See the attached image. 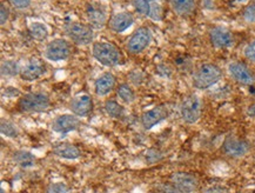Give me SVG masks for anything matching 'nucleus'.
<instances>
[{
	"label": "nucleus",
	"instance_id": "f257e3e1",
	"mask_svg": "<svg viewBox=\"0 0 255 193\" xmlns=\"http://www.w3.org/2000/svg\"><path fill=\"white\" fill-rule=\"evenodd\" d=\"M93 57L98 63L107 67L117 66L122 63L123 53L119 47L112 44V42L100 41L96 42L92 48Z\"/></svg>",
	"mask_w": 255,
	"mask_h": 193
},
{
	"label": "nucleus",
	"instance_id": "f03ea898",
	"mask_svg": "<svg viewBox=\"0 0 255 193\" xmlns=\"http://www.w3.org/2000/svg\"><path fill=\"white\" fill-rule=\"evenodd\" d=\"M222 72L217 65L214 64H204L198 68L193 78V84L199 90H205L213 86L221 79Z\"/></svg>",
	"mask_w": 255,
	"mask_h": 193
},
{
	"label": "nucleus",
	"instance_id": "7ed1b4c3",
	"mask_svg": "<svg viewBox=\"0 0 255 193\" xmlns=\"http://www.w3.org/2000/svg\"><path fill=\"white\" fill-rule=\"evenodd\" d=\"M51 105V100L46 94L40 92L27 93L20 98L18 107L24 113H39L46 111Z\"/></svg>",
	"mask_w": 255,
	"mask_h": 193
},
{
	"label": "nucleus",
	"instance_id": "20e7f679",
	"mask_svg": "<svg viewBox=\"0 0 255 193\" xmlns=\"http://www.w3.org/2000/svg\"><path fill=\"white\" fill-rule=\"evenodd\" d=\"M66 33L74 44L79 46H85V45L91 44L93 40V29L91 26L83 22H71L66 26Z\"/></svg>",
	"mask_w": 255,
	"mask_h": 193
},
{
	"label": "nucleus",
	"instance_id": "39448f33",
	"mask_svg": "<svg viewBox=\"0 0 255 193\" xmlns=\"http://www.w3.org/2000/svg\"><path fill=\"white\" fill-rule=\"evenodd\" d=\"M72 48L70 42L64 39H54L47 44L45 48V58L51 61L66 60L71 55Z\"/></svg>",
	"mask_w": 255,
	"mask_h": 193
},
{
	"label": "nucleus",
	"instance_id": "423d86ee",
	"mask_svg": "<svg viewBox=\"0 0 255 193\" xmlns=\"http://www.w3.org/2000/svg\"><path fill=\"white\" fill-rule=\"evenodd\" d=\"M152 34L148 27H140L136 29L129 38L128 42H127V51L132 54L141 53L142 51L148 47L151 44Z\"/></svg>",
	"mask_w": 255,
	"mask_h": 193
},
{
	"label": "nucleus",
	"instance_id": "0eeeda50",
	"mask_svg": "<svg viewBox=\"0 0 255 193\" xmlns=\"http://www.w3.org/2000/svg\"><path fill=\"white\" fill-rule=\"evenodd\" d=\"M181 117L186 123L194 124L200 119L201 116V101L197 96H188L182 101L181 107Z\"/></svg>",
	"mask_w": 255,
	"mask_h": 193
},
{
	"label": "nucleus",
	"instance_id": "6e6552de",
	"mask_svg": "<svg viewBox=\"0 0 255 193\" xmlns=\"http://www.w3.org/2000/svg\"><path fill=\"white\" fill-rule=\"evenodd\" d=\"M80 125L79 119L77 116H72V114H61L58 116L52 123V130L54 132L60 133V135H66L68 132L77 130Z\"/></svg>",
	"mask_w": 255,
	"mask_h": 193
},
{
	"label": "nucleus",
	"instance_id": "1a4fd4ad",
	"mask_svg": "<svg viewBox=\"0 0 255 193\" xmlns=\"http://www.w3.org/2000/svg\"><path fill=\"white\" fill-rule=\"evenodd\" d=\"M222 150L227 156L239 158V157L247 155L250 151V144L246 140L235 138V137H228L222 145Z\"/></svg>",
	"mask_w": 255,
	"mask_h": 193
},
{
	"label": "nucleus",
	"instance_id": "9d476101",
	"mask_svg": "<svg viewBox=\"0 0 255 193\" xmlns=\"http://www.w3.org/2000/svg\"><path fill=\"white\" fill-rule=\"evenodd\" d=\"M171 183L179 189L181 193H191L198 189V181L195 177L185 172L173 173Z\"/></svg>",
	"mask_w": 255,
	"mask_h": 193
},
{
	"label": "nucleus",
	"instance_id": "9b49d317",
	"mask_svg": "<svg viewBox=\"0 0 255 193\" xmlns=\"http://www.w3.org/2000/svg\"><path fill=\"white\" fill-rule=\"evenodd\" d=\"M70 109L74 116L86 117L92 112L93 99L88 94H79L71 100Z\"/></svg>",
	"mask_w": 255,
	"mask_h": 193
},
{
	"label": "nucleus",
	"instance_id": "f8f14e48",
	"mask_svg": "<svg viewBox=\"0 0 255 193\" xmlns=\"http://www.w3.org/2000/svg\"><path fill=\"white\" fill-rule=\"evenodd\" d=\"M46 73V67L39 59H32L28 61L20 71V77L22 80L34 81L40 79V78Z\"/></svg>",
	"mask_w": 255,
	"mask_h": 193
},
{
	"label": "nucleus",
	"instance_id": "ddd939ff",
	"mask_svg": "<svg viewBox=\"0 0 255 193\" xmlns=\"http://www.w3.org/2000/svg\"><path fill=\"white\" fill-rule=\"evenodd\" d=\"M168 117V110L165 106H156L154 109L146 111L141 117V123L145 129L149 130L162 120H165Z\"/></svg>",
	"mask_w": 255,
	"mask_h": 193
},
{
	"label": "nucleus",
	"instance_id": "4468645a",
	"mask_svg": "<svg viewBox=\"0 0 255 193\" xmlns=\"http://www.w3.org/2000/svg\"><path fill=\"white\" fill-rule=\"evenodd\" d=\"M228 71H230L231 76L234 78V80H237L238 83L243 85H252L255 81L253 73H252L250 68L243 63L235 61V63L230 64Z\"/></svg>",
	"mask_w": 255,
	"mask_h": 193
},
{
	"label": "nucleus",
	"instance_id": "2eb2a0df",
	"mask_svg": "<svg viewBox=\"0 0 255 193\" xmlns=\"http://www.w3.org/2000/svg\"><path fill=\"white\" fill-rule=\"evenodd\" d=\"M117 79L111 72H105L97 78L96 83H94V92L97 96L105 97L110 92H112L113 88L116 87Z\"/></svg>",
	"mask_w": 255,
	"mask_h": 193
},
{
	"label": "nucleus",
	"instance_id": "dca6fc26",
	"mask_svg": "<svg viewBox=\"0 0 255 193\" xmlns=\"http://www.w3.org/2000/svg\"><path fill=\"white\" fill-rule=\"evenodd\" d=\"M134 18L132 13L122 12L114 14L109 21V27L111 31L116 32V33H123L126 29H128L133 25Z\"/></svg>",
	"mask_w": 255,
	"mask_h": 193
},
{
	"label": "nucleus",
	"instance_id": "f3484780",
	"mask_svg": "<svg viewBox=\"0 0 255 193\" xmlns=\"http://www.w3.org/2000/svg\"><path fill=\"white\" fill-rule=\"evenodd\" d=\"M209 39L212 45L217 48H225L231 46L233 42V35L228 29L224 27H214L209 32Z\"/></svg>",
	"mask_w": 255,
	"mask_h": 193
},
{
	"label": "nucleus",
	"instance_id": "a211bd4d",
	"mask_svg": "<svg viewBox=\"0 0 255 193\" xmlns=\"http://www.w3.org/2000/svg\"><path fill=\"white\" fill-rule=\"evenodd\" d=\"M53 153L55 156L60 157L63 159H68V160H74L78 159L81 156L80 150L78 149L76 145L71 143H60L57 144L53 147Z\"/></svg>",
	"mask_w": 255,
	"mask_h": 193
},
{
	"label": "nucleus",
	"instance_id": "6ab92c4d",
	"mask_svg": "<svg viewBox=\"0 0 255 193\" xmlns=\"http://www.w3.org/2000/svg\"><path fill=\"white\" fill-rule=\"evenodd\" d=\"M86 13L90 24H92L94 27H103L106 24V13L101 8V6L97 4H88Z\"/></svg>",
	"mask_w": 255,
	"mask_h": 193
},
{
	"label": "nucleus",
	"instance_id": "aec40b11",
	"mask_svg": "<svg viewBox=\"0 0 255 193\" xmlns=\"http://www.w3.org/2000/svg\"><path fill=\"white\" fill-rule=\"evenodd\" d=\"M169 4L173 11L182 17L192 14L195 9V0H169Z\"/></svg>",
	"mask_w": 255,
	"mask_h": 193
},
{
	"label": "nucleus",
	"instance_id": "412c9836",
	"mask_svg": "<svg viewBox=\"0 0 255 193\" xmlns=\"http://www.w3.org/2000/svg\"><path fill=\"white\" fill-rule=\"evenodd\" d=\"M29 33H31L32 38L35 39V40L44 41L48 38V28L42 22L34 21L29 25Z\"/></svg>",
	"mask_w": 255,
	"mask_h": 193
},
{
	"label": "nucleus",
	"instance_id": "4be33fe9",
	"mask_svg": "<svg viewBox=\"0 0 255 193\" xmlns=\"http://www.w3.org/2000/svg\"><path fill=\"white\" fill-rule=\"evenodd\" d=\"M18 165H20L21 168H32L35 164V157L28 151H18L14 153L13 157Z\"/></svg>",
	"mask_w": 255,
	"mask_h": 193
},
{
	"label": "nucleus",
	"instance_id": "5701e85b",
	"mask_svg": "<svg viewBox=\"0 0 255 193\" xmlns=\"http://www.w3.org/2000/svg\"><path fill=\"white\" fill-rule=\"evenodd\" d=\"M117 94L126 104H130L135 100V93H134L133 88L128 84L119 85V87L117 90Z\"/></svg>",
	"mask_w": 255,
	"mask_h": 193
},
{
	"label": "nucleus",
	"instance_id": "b1692460",
	"mask_svg": "<svg viewBox=\"0 0 255 193\" xmlns=\"http://www.w3.org/2000/svg\"><path fill=\"white\" fill-rule=\"evenodd\" d=\"M20 68L15 61L6 60L1 63V76L2 77H15L20 74Z\"/></svg>",
	"mask_w": 255,
	"mask_h": 193
},
{
	"label": "nucleus",
	"instance_id": "393cba45",
	"mask_svg": "<svg viewBox=\"0 0 255 193\" xmlns=\"http://www.w3.org/2000/svg\"><path fill=\"white\" fill-rule=\"evenodd\" d=\"M105 111L112 118H120L124 114V107L117 100H107L105 103Z\"/></svg>",
	"mask_w": 255,
	"mask_h": 193
},
{
	"label": "nucleus",
	"instance_id": "a878e982",
	"mask_svg": "<svg viewBox=\"0 0 255 193\" xmlns=\"http://www.w3.org/2000/svg\"><path fill=\"white\" fill-rule=\"evenodd\" d=\"M0 131H1V135L8 138H15L19 135V131L17 126L14 125L9 120H1V125H0Z\"/></svg>",
	"mask_w": 255,
	"mask_h": 193
},
{
	"label": "nucleus",
	"instance_id": "bb28decb",
	"mask_svg": "<svg viewBox=\"0 0 255 193\" xmlns=\"http://www.w3.org/2000/svg\"><path fill=\"white\" fill-rule=\"evenodd\" d=\"M133 5H134V8H135V11L140 13V14H143V15L151 14L152 7L148 0H134Z\"/></svg>",
	"mask_w": 255,
	"mask_h": 193
},
{
	"label": "nucleus",
	"instance_id": "cd10ccee",
	"mask_svg": "<svg viewBox=\"0 0 255 193\" xmlns=\"http://www.w3.org/2000/svg\"><path fill=\"white\" fill-rule=\"evenodd\" d=\"M243 17L247 22H255V4L248 5L244 9Z\"/></svg>",
	"mask_w": 255,
	"mask_h": 193
},
{
	"label": "nucleus",
	"instance_id": "c85d7f7f",
	"mask_svg": "<svg viewBox=\"0 0 255 193\" xmlns=\"http://www.w3.org/2000/svg\"><path fill=\"white\" fill-rule=\"evenodd\" d=\"M68 189L64 183H54L47 189V193H67Z\"/></svg>",
	"mask_w": 255,
	"mask_h": 193
},
{
	"label": "nucleus",
	"instance_id": "c756f323",
	"mask_svg": "<svg viewBox=\"0 0 255 193\" xmlns=\"http://www.w3.org/2000/svg\"><path fill=\"white\" fill-rule=\"evenodd\" d=\"M8 2L15 9H26L31 5V0H8Z\"/></svg>",
	"mask_w": 255,
	"mask_h": 193
},
{
	"label": "nucleus",
	"instance_id": "7c9ffc66",
	"mask_svg": "<svg viewBox=\"0 0 255 193\" xmlns=\"http://www.w3.org/2000/svg\"><path fill=\"white\" fill-rule=\"evenodd\" d=\"M245 57L250 59L251 61H255V40L252 41L247 47L245 48Z\"/></svg>",
	"mask_w": 255,
	"mask_h": 193
},
{
	"label": "nucleus",
	"instance_id": "2f4dec72",
	"mask_svg": "<svg viewBox=\"0 0 255 193\" xmlns=\"http://www.w3.org/2000/svg\"><path fill=\"white\" fill-rule=\"evenodd\" d=\"M9 18V9L4 4L0 5V24L5 25Z\"/></svg>",
	"mask_w": 255,
	"mask_h": 193
},
{
	"label": "nucleus",
	"instance_id": "473e14b6",
	"mask_svg": "<svg viewBox=\"0 0 255 193\" xmlns=\"http://www.w3.org/2000/svg\"><path fill=\"white\" fill-rule=\"evenodd\" d=\"M161 192H162V193H181V192L179 191V189L176 188L175 185H173L172 183H171V184H165V185H162Z\"/></svg>",
	"mask_w": 255,
	"mask_h": 193
},
{
	"label": "nucleus",
	"instance_id": "72a5a7b5",
	"mask_svg": "<svg viewBox=\"0 0 255 193\" xmlns=\"http://www.w3.org/2000/svg\"><path fill=\"white\" fill-rule=\"evenodd\" d=\"M17 94H19V91L15 90V88L8 87L7 90H6V96L7 97H15Z\"/></svg>",
	"mask_w": 255,
	"mask_h": 193
},
{
	"label": "nucleus",
	"instance_id": "f704fd0d",
	"mask_svg": "<svg viewBox=\"0 0 255 193\" xmlns=\"http://www.w3.org/2000/svg\"><path fill=\"white\" fill-rule=\"evenodd\" d=\"M248 114H250L251 117L255 118V105H252L250 109H248Z\"/></svg>",
	"mask_w": 255,
	"mask_h": 193
},
{
	"label": "nucleus",
	"instance_id": "c9c22d12",
	"mask_svg": "<svg viewBox=\"0 0 255 193\" xmlns=\"http://www.w3.org/2000/svg\"><path fill=\"white\" fill-rule=\"evenodd\" d=\"M148 1H155V0H148Z\"/></svg>",
	"mask_w": 255,
	"mask_h": 193
}]
</instances>
